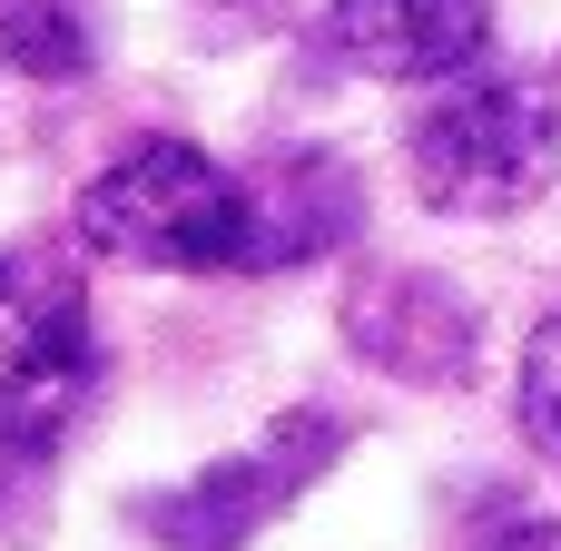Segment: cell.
<instances>
[{"mask_svg": "<svg viewBox=\"0 0 561 551\" xmlns=\"http://www.w3.org/2000/svg\"><path fill=\"white\" fill-rule=\"evenodd\" d=\"M237 177H247V276L316 266L325 246H345L365 227V187L325 148H286V158H256Z\"/></svg>", "mask_w": 561, "mask_h": 551, "instance_id": "obj_6", "label": "cell"}, {"mask_svg": "<svg viewBox=\"0 0 561 551\" xmlns=\"http://www.w3.org/2000/svg\"><path fill=\"white\" fill-rule=\"evenodd\" d=\"M552 158H561V89L523 79V69L454 79L404 138L414 197L434 217H513L552 187Z\"/></svg>", "mask_w": 561, "mask_h": 551, "instance_id": "obj_2", "label": "cell"}, {"mask_svg": "<svg viewBox=\"0 0 561 551\" xmlns=\"http://www.w3.org/2000/svg\"><path fill=\"white\" fill-rule=\"evenodd\" d=\"M99 394V325L79 296H39L0 345V444L49 454Z\"/></svg>", "mask_w": 561, "mask_h": 551, "instance_id": "obj_5", "label": "cell"}, {"mask_svg": "<svg viewBox=\"0 0 561 551\" xmlns=\"http://www.w3.org/2000/svg\"><path fill=\"white\" fill-rule=\"evenodd\" d=\"M335 444H345V434H335V414H286L256 454L207 463L187 493H158L138 523H148L168 551H237L266 513H276V503H296V493L335 463Z\"/></svg>", "mask_w": 561, "mask_h": 551, "instance_id": "obj_3", "label": "cell"}, {"mask_svg": "<svg viewBox=\"0 0 561 551\" xmlns=\"http://www.w3.org/2000/svg\"><path fill=\"white\" fill-rule=\"evenodd\" d=\"M10 296H20V266H10V256H0V306H10Z\"/></svg>", "mask_w": 561, "mask_h": 551, "instance_id": "obj_10", "label": "cell"}, {"mask_svg": "<svg viewBox=\"0 0 561 551\" xmlns=\"http://www.w3.org/2000/svg\"><path fill=\"white\" fill-rule=\"evenodd\" d=\"M316 49L365 79H473L493 49V0H325Z\"/></svg>", "mask_w": 561, "mask_h": 551, "instance_id": "obj_4", "label": "cell"}, {"mask_svg": "<svg viewBox=\"0 0 561 551\" xmlns=\"http://www.w3.org/2000/svg\"><path fill=\"white\" fill-rule=\"evenodd\" d=\"M493 551H561V523H523V532H503Z\"/></svg>", "mask_w": 561, "mask_h": 551, "instance_id": "obj_9", "label": "cell"}, {"mask_svg": "<svg viewBox=\"0 0 561 551\" xmlns=\"http://www.w3.org/2000/svg\"><path fill=\"white\" fill-rule=\"evenodd\" d=\"M79 237L118 266L247 276V177L187 138H138L79 187Z\"/></svg>", "mask_w": 561, "mask_h": 551, "instance_id": "obj_1", "label": "cell"}, {"mask_svg": "<svg viewBox=\"0 0 561 551\" xmlns=\"http://www.w3.org/2000/svg\"><path fill=\"white\" fill-rule=\"evenodd\" d=\"M0 59L20 79H79L99 59V0H0Z\"/></svg>", "mask_w": 561, "mask_h": 551, "instance_id": "obj_7", "label": "cell"}, {"mask_svg": "<svg viewBox=\"0 0 561 551\" xmlns=\"http://www.w3.org/2000/svg\"><path fill=\"white\" fill-rule=\"evenodd\" d=\"M523 434L561 463V315H542L523 345Z\"/></svg>", "mask_w": 561, "mask_h": 551, "instance_id": "obj_8", "label": "cell"}]
</instances>
